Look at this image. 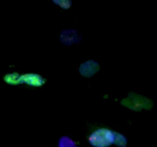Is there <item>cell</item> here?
Segmentation results:
<instances>
[{
	"mask_svg": "<svg viewBox=\"0 0 157 147\" xmlns=\"http://www.w3.org/2000/svg\"><path fill=\"white\" fill-rule=\"evenodd\" d=\"M115 132L107 128H100L89 136L88 141L94 147H109L114 143Z\"/></svg>",
	"mask_w": 157,
	"mask_h": 147,
	"instance_id": "1",
	"label": "cell"
},
{
	"mask_svg": "<svg viewBox=\"0 0 157 147\" xmlns=\"http://www.w3.org/2000/svg\"><path fill=\"white\" fill-rule=\"evenodd\" d=\"M121 104L133 111L150 110L153 107V102L147 97L130 92L128 96L121 100Z\"/></svg>",
	"mask_w": 157,
	"mask_h": 147,
	"instance_id": "2",
	"label": "cell"
},
{
	"mask_svg": "<svg viewBox=\"0 0 157 147\" xmlns=\"http://www.w3.org/2000/svg\"><path fill=\"white\" fill-rule=\"evenodd\" d=\"M21 84H25L30 87H41L45 84V79L38 74L28 73L20 75Z\"/></svg>",
	"mask_w": 157,
	"mask_h": 147,
	"instance_id": "3",
	"label": "cell"
},
{
	"mask_svg": "<svg viewBox=\"0 0 157 147\" xmlns=\"http://www.w3.org/2000/svg\"><path fill=\"white\" fill-rule=\"evenodd\" d=\"M99 69L100 66L98 63L90 60V61H87L81 64V65L80 66L79 72L82 76L89 77H92L93 75H94L99 70Z\"/></svg>",
	"mask_w": 157,
	"mask_h": 147,
	"instance_id": "4",
	"label": "cell"
},
{
	"mask_svg": "<svg viewBox=\"0 0 157 147\" xmlns=\"http://www.w3.org/2000/svg\"><path fill=\"white\" fill-rule=\"evenodd\" d=\"M80 38L78 33L75 30H64L61 34V41L64 44H71L78 42V38Z\"/></svg>",
	"mask_w": 157,
	"mask_h": 147,
	"instance_id": "5",
	"label": "cell"
},
{
	"mask_svg": "<svg viewBox=\"0 0 157 147\" xmlns=\"http://www.w3.org/2000/svg\"><path fill=\"white\" fill-rule=\"evenodd\" d=\"M4 81L6 84L9 85H18L21 84V80H20V75L16 72L7 74L4 77Z\"/></svg>",
	"mask_w": 157,
	"mask_h": 147,
	"instance_id": "6",
	"label": "cell"
},
{
	"mask_svg": "<svg viewBox=\"0 0 157 147\" xmlns=\"http://www.w3.org/2000/svg\"><path fill=\"white\" fill-rule=\"evenodd\" d=\"M58 147H78L73 139L68 136H62L58 142Z\"/></svg>",
	"mask_w": 157,
	"mask_h": 147,
	"instance_id": "7",
	"label": "cell"
},
{
	"mask_svg": "<svg viewBox=\"0 0 157 147\" xmlns=\"http://www.w3.org/2000/svg\"><path fill=\"white\" fill-rule=\"evenodd\" d=\"M127 143V139L125 136L121 133L115 132V140L114 144L120 147H125Z\"/></svg>",
	"mask_w": 157,
	"mask_h": 147,
	"instance_id": "8",
	"label": "cell"
},
{
	"mask_svg": "<svg viewBox=\"0 0 157 147\" xmlns=\"http://www.w3.org/2000/svg\"><path fill=\"white\" fill-rule=\"evenodd\" d=\"M52 2L64 9H69L72 5V2L69 1V0H54Z\"/></svg>",
	"mask_w": 157,
	"mask_h": 147,
	"instance_id": "9",
	"label": "cell"
}]
</instances>
